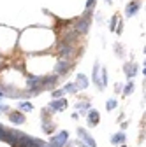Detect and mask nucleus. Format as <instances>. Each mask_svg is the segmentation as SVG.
<instances>
[{"label": "nucleus", "mask_w": 146, "mask_h": 147, "mask_svg": "<svg viewBox=\"0 0 146 147\" xmlns=\"http://www.w3.org/2000/svg\"><path fill=\"white\" fill-rule=\"evenodd\" d=\"M72 68V63L67 60V58H62V60H58V63H57V67H55V72L58 74V76H63L65 72H69Z\"/></svg>", "instance_id": "obj_1"}, {"label": "nucleus", "mask_w": 146, "mask_h": 147, "mask_svg": "<svg viewBox=\"0 0 146 147\" xmlns=\"http://www.w3.org/2000/svg\"><path fill=\"white\" fill-rule=\"evenodd\" d=\"M67 138H69V133L67 131H60L58 135H55L51 138V145H55V147H63L65 142H67Z\"/></svg>", "instance_id": "obj_2"}, {"label": "nucleus", "mask_w": 146, "mask_h": 147, "mask_svg": "<svg viewBox=\"0 0 146 147\" xmlns=\"http://www.w3.org/2000/svg\"><path fill=\"white\" fill-rule=\"evenodd\" d=\"M88 28H90V20H88L86 16L76 21V32H78V33H86Z\"/></svg>", "instance_id": "obj_3"}, {"label": "nucleus", "mask_w": 146, "mask_h": 147, "mask_svg": "<svg viewBox=\"0 0 146 147\" xmlns=\"http://www.w3.org/2000/svg\"><path fill=\"white\" fill-rule=\"evenodd\" d=\"M78 133H79L81 140H83L88 147H95V145H97V144H95V140H93L92 137H90V133H88V131H85L83 128H78Z\"/></svg>", "instance_id": "obj_4"}, {"label": "nucleus", "mask_w": 146, "mask_h": 147, "mask_svg": "<svg viewBox=\"0 0 146 147\" xmlns=\"http://www.w3.org/2000/svg\"><path fill=\"white\" fill-rule=\"evenodd\" d=\"M58 53H60V56H62V58H69L70 54L74 53V49H72L70 44H63V42H60V44H58Z\"/></svg>", "instance_id": "obj_5"}, {"label": "nucleus", "mask_w": 146, "mask_h": 147, "mask_svg": "<svg viewBox=\"0 0 146 147\" xmlns=\"http://www.w3.org/2000/svg\"><path fill=\"white\" fill-rule=\"evenodd\" d=\"M51 109V112H57V110H63L65 107H67V102L63 100V98H55V102H51V105H49Z\"/></svg>", "instance_id": "obj_6"}, {"label": "nucleus", "mask_w": 146, "mask_h": 147, "mask_svg": "<svg viewBox=\"0 0 146 147\" xmlns=\"http://www.w3.org/2000/svg\"><path fill=\"white\" fill-rule=\"evenodd\" d=\"M123 72H125V76L129 77V79H132L136 74H137V65H136V63H127V65L123 67Z\"/></svg>", "instance_id": "obj_7"}, {"label": "nucleus", "mask_w": 146, "mask_h": 147, "mask_svg": "<svg viewBox=\"0 0 146 147\" xmlns=\"http://www.w3.org/2000/svg\"><path fill=\"white\" fill-rule=\"evenodd\" d=\"M137 11H139V2H137V0H134V2H130L129 5H127L125 14L129 16V18H132V16H136V14H137Z\"/></svg>", "instance_id": "obj_8"}, {"label": "nucleus", "mask_w": 146, "mask_h": 147, "mask_svg": "<svg viewBox=\"0 0 146 147\" xmlns=\"http://www.w3.org/2000/svg\"><path fill=\"white\" fill-rule=\"evenodd\" d=\"M76 86H78V89H86V88H88V79H86V76L79 74V76L76 77Z\"/></svg>", "instance_id": "obj_9"}, {"label": "nucleus", "mask_w": 146, "mask_h": 147, "mask_svg": "<svg viewBox=\"0 0 146 147\" xmlns=\"http://www.w3.org/2000/svg\"><path fill=\"white\" fill-rule=\"evenodd\" d=\"M88 124L90 126H97L99 124V112L97 110H90L88 112Z\"/></svg>", "instance_id": "obj_10"}, {"label": "nucleus", "mask_w": 146, "mask_h": 147, "mask_svg": "<svg viewBox=\"0 0 146 147\" xmlns=\"http://www.w3.org/2000/svg\"><path fill=\"white\" fill-rule=\"evenodd\" d=\"M11 123H14V124H23L25 123L23 112H11Z\"/></svg>", "instance_id": "obj_11"}, {"label": "nucleus", "mask_w": 146, "mask_h": 147, "mask_svg": "<svg viewBox=\"0 0 146 147\" xmlns=\"http://www.w3.org/2000/svg\"><path fill=\"white\" fill-rule=\"evenodd\" d=\"M78 35H79V33H78L76 30H74V32H69V33H65V37H63L62 42H63V44H72V42L78 39Z\"/></svg>", "instance_id": "obj_12"}, {"label": "nucleus", "mask_w": 146, "mask_h": 147, "mask_svg": "<svg viewBox=\"0 0 146 147\" xmlns=\"http://www.w3.org/2000/svg\"><path fill=\"white\" fill-rule=\"evenodd\" d=\"M58 81V77L57 76H51V77H46V79H41V86L42 88H51L55 82Z\"/></svg>", "instance_id": "obj_13"}, {"label": "nucleus", "mask_w": 146, "mask_h": 147, "mask_svg": "<svg viewBox=\"0 0 146 147\" xmlns=\"http://www.w3.org/2000/svg\"><path fill=\"white\" fill-rule=\"evenodd\" d=\"M76 107H78V110H79V114H86L88 110H90V103H88V102H79Z\"/></svg>", "instance_id": "obj_14"}, {"label": "nucleus", "mask_w": 146, "mask_h": 147, "mask_svg": "<svg viewBox=\"0 0 146 147\" xmlns=\"http://www.w3.org/2000/svg\"><path fill=\"white\" fill-rule=\"evenodd\" d=\"M111 142L113 144H123L125 142V133H116L111 137Z\"/></svg>", "instance_id": "obj_15"}, {"label": "nucleus", "mask_w": 146, "mask_h": 147, "mask_svg": "<svg viewBox=\"0 0 146 147\" xmlns=\"http://www.w3.org/2000/svg\"><path fill=\"white\" fill-rule=\"evenodd\" d=\"M63 91H67V93H78V86L76 84H72V82H69V84H65V88H63Z\"/></svg>", "instance_id": "obj_16"}, {"label": "nucleus", "mask_w": 146, "mask_h": 147, "mask_svg": "<svg viewBox=\"0 0 146 147\" xmlns=\"http://www.w3.org/2000/svg\"><path fill=\"white\" fill-rule=\"evenodd\" d=\"M93 81H95V84L99 88H102L100 86V79H99V63H95V67H93Z\"/></svg>", "instance_id": "obj_17"}, {"label": "nucleus", "mask_w": 146, "mask_h": 147, "mask_svg": "<svg viewBox=\"0 0 146 147\" xmlns=\"http://www.w3.org/2000/svg\"><path fill=\"white\" fill-rule=\"evenodd\" d=\"M20 109H21V112H28V110L32 112V109H33V107H32L30 102H21V103H20Z\"/></svg>", "instance_id": "obj_18"}, {"label": "nucleus", "mask_w": 146, "mask_h": 147, "mask_svg": "<svg viewBox=\"0 0 146 147\" xmlns=\"http://www.w3.org/2000/svg\"><path fill=\"white\" fill-rule=\"evenodd\" d=\"M106 107H107V110L116 109V100H115V98H109V100H107V103H106Z\"/></svg>", "instance_id": "obj_19"}, {"label": "nucleus", "mask_w": 146, "mask_h": 147, "mask_svg": "<svg viewBox=\"0 0 146 147\" xmlns=\"http://www.w3.org/2000/svg\"><path fill=\"white\" fill-rule=\"evenodd\" d=\"M132 91H134V82H129L125 86V89H123V95H130Z\"/></svg>", "instance_id": "obj_20"}, {"label": "nucleus", "mask_w": 146, "mask_h": 147, "mask_svg": "<svg viewBox=\"0 0 146 147\" xmlns=\"http://www.w3.org/2000/svg\"><path fill=\"white\" fill-rule=\"evenodd\" d=\"M116 25H118V18L115 16V18H113V20H111V25H109V30H111V32H115V28H116Z\"/></svg>", "instance_id": "obj_21"}, {"label": "nucleus", "mask_w": 146, "mask_h": 147, "mask_svg": "<svg viewBox=\"0 0 146 147\" xmlns=\"http://www.w3.org/2000/svg\"><path fill=\"white\" fill-rule=\"evenodd\" d=\"M102 88H106L107 86V72L106 70H102V84H100Z\"/></svg>", "instance_id": "obj_22"}, {"label": "nucleus", "mask_w": 146, "mask_h": 147, "mask_svg": "<svg viewBox=\"0 0 146 147\" xmlns=\"http://www.w3.org/2000/svg\"><path fill=\"white\" fill-rule=\"evenodd\" d=\"M62 95H63V89H55L53 91V98H62Z\"/></svg>", "instance_id": "obj_23"}, {"label": "nucleus", "mask_w": 146, "mask_h": 147, "mask_svg": "<svg viewBox=\"0 0 146 147\" xmlns=\"http://www.w3.org/2000/svg\"><path fill=\"white\" fill-rule=\"evenodd\" d=\"M115 49H116V54H118V56H123V51H121V46H120V44H116Z\"/></svg>", "instance_id": "obj_24"}, {"label": "nucleus", "mask_w": 146, "mask_h": 147, "mask_svg": "<svg viewBox=\"0 0 146 147\" xmlns=\"http://www.w3.org/2000/svg\"><path fill=\"white\" fill-rule=\"evenodd\" d=\"M93 4H95V0H88V2H86V9H88V11H92Z\"/></svg>", "instance_id": "obj_25"}, {"label": "nucleus", "mask_w": 146, "mask_h": 147, "mask_svg": "<svg viewBox=\"0 0 146 147\" xmlns=\"http://www.w3.org/2000/svg\"><path fill=\"white\" fill-rule=\"evenodd\" d=\"M7 110H9L7 105H0V112H7Z\"/></svg>", "instance_id": "obj_26"}, {"label": "nucleus", "mask_w": 146, "mask_h": 147, "mask_svg": "<svg viewBox=\"0 0 146 147\" xmlns=\"http://www.w3.org/2000/svg\"><path fill=\"white\" fill-rule=\"evenodd\" d=\"M2 96H5V93H4V91H0V98H2Z\"/></svg>", "instance_id": "obj_27"}, {"label": "nucleus", "mask_w": 146, "mask_h": 147, "mask_svg": "<svg viewBox=\"0 0 146 147\" xmlns=\"http://www.w3.org/2000/svg\"><path fill=\"white\" fill-rule=\"evenodd\" d=\"M106 2H107V4H111V0H106Z\"/></svg>", "instance_id": "obj_28"}, {"label": "nucleus", "mask_w": 146, "mask_h": 147, "mask_svg": "<svg viewBox=\"0 0 146 147\" xmlns=\"http://www.w3.org/2000/svg\"><path fill=\"white\" fill-rule=\"evenodd\" d=\"M121 147H123V145H121Z\"/></svg>", "instance_id": "obj_29"}]
</instances>
